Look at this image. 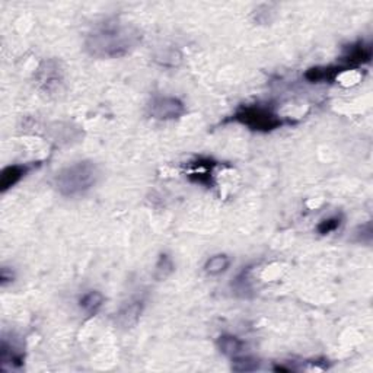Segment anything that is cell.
<instances>
[{"instance_id": "6da1fadb", "label": "cell", "mask_w": 373, "mask_h": 373, "mask_svg": "<svg viewBox=\"0 0 373 373\" xmlns=\"http://www.w3.org/2000/svg\"><path fill=\"white\" fill-rule=\"evenodd\" d=\"M143 40L140 29L127 22L106 21L85 41L86 51L98 58H120L136 50Z\"/></svg>"}, {"instance_id": "7a4b0ae2", "label": "cell", "mask_w": 373, "mask_h": 373, "mask_svg": "<svg viewBox=\"0 0 373 373\" xmlns=\"http://www.w3.org/2000/svg\"><path fill=\"white\" fill-rule=\"evenodd\" d=\"M99 178V169L92 160H79L62 168L54 175L53 184L65 197H78L91 190Z\"/></svg>"}, {"instance_id": "3957f363", "label": "cell", "mask_w": 373, "mask_h": 373, "mask_svg": "<svg viewBox=\"0 0 373 373\" xmlns=\"http://www.w3.org/2000/svg\"><path fill=\"white\" fill-rule=\"evenodd\" d=\"M231 120L248 127L249 130L261 133L274 131L289 123V120H285V118L280 117L273 108L260 106V103L241 106L233 113Z\"/></svg>"}, {"instance_id": "277c9868", "label": "cell", "mask_w": 373, "mask_h": 373, "mask_svg": "<svg viewBox=\"0 0 373 373\" xmlns=\"http://www.w3.org/2000/svg\"><path fill=\"white\" fill-rule=\"evenodd\" d=\"M63 81L65 76L60 62L54 60V58L44 60L35 73V83L38 89L49 95L60 91Z\"/></svg>"}, {"instance_id": "5b68a950", "label": "cell", "mask_w": 373, "mask_h": 373, "mask_svg": "<svg viewBox=\"0 0 373 373\" xmlns=\"http://www.w3.org/2000/svg\"><path fill=\"white\" fill-rule=\"evenodd\" d=\"M185 111L184 102L175 97H155L147 103V114L159 122L176 120L183 117Z\"/></svg>"}, {"instance_id": "8992f818", "label": "cell", "mask_w": 373, "mask_h": 373, "mask_svg": "<svg viewBox=\"0 0 373 373\" xmlns=\"http://www.w3.org/2000/svg\"><path fill=\"white\" fill-rule=\"evenodd\" d=\"M143 308H144V301L142 299V297L126 302L115 313V317H114L115 325L118 328H123V330H129V328L136 326L142 317Z\"/></svg>"}, {"instance_id": "52a82bcc", "label": "cell", "mask_w": 373, "mask_h": 373, "mask_svg": "<svg viewBox=\"0 0 373 373\" xmlns=\"http://www.w3.org/2000/svg\"><path fill=\"white\" fill-rule=\"evenodd\" d=\"M217 165L210 158H199L196 162H191L188 168L191 172L188 174V180L194 184H200L206 187H213V169Z\"/></svg>"}, {"instance_id": "ba28073f", "label": "cell", "mask_w": 373, "mask_h": 373, "mask_svg": "<svg viewBox=\"0 0 373 373\" xmlns=\"http://www.w3.org/2000/svg\"><path fill=\"white\" fill-rule=\"evenodd\" d=\"M34 168V163H15V165L3 168L2 174H0V192H8L10 188L21 183Z\"/></svg>"}, {"instance_id": "9c48e42d", "label": "cell", "mask_w": 373, "mask_h": 373, "mask_svg": "<svg viewBox=\"0 0 373 373\" xmlns=\"http://www.w3.org/2000/svg\"><path fill=\"white\" fill-rule=\"evenodd\" d=\"M342 58H345V65L342 66L346 69L366 65L372 60V47L363 40H359L346 49Z\"/></svg>"}, {"instance_id": "30bf717a", "label": "cell", "mask_w": 373, "mask_h": 373, "mask_svg": "<svg viewBox=\"0 0 373 373\" xmlns=\"http://www.w3.org/2000/svg\"><path fill=\"white\" fill-rule=\"evenodd\" d=\"M347 70L342 65L337 66H317L310 67L305 72L304 78L310 83H320V82H333L338 78V74Z\"/></svg>"}, {"instance_id": "8fae6325", "label": "cell", "mask_w": 373, "mask_h": 373, "mask_svg": "<svg viewBox=\"0 0 373 373\" xmlns=\"http://www.w3.org/2000/svg\"><path fill=\"white\" fill-rule=\"evenodd\" d=\"M25 356L19 347H17L13 342H9L6 338H2V346H0V363L2 369H19L24 365Z\"/></svg>"}, {"instance_id": "7c38bea8", "label": "cell", "mask_w": 373, "mask_h": 373, "mask_svg": "<svg viewBox=\"0 0 373 373\" xmlns=\"http://www.w3.org/2000/svg\"><path fill=\"white\" fill-rule=\"evenodd\" d=\"M216 345H217L219 351L222 354L231 357V359H233V357L236 356H241L245 350V342L241 338H238L236 335H232V334L220 335L216 341Z\"/></svg>"}, {"instance_id": "4fadbf2b", "label": "cell", "mask_w": 373, "mask_h": 373, "mask_svg": "<svg viewBox=\"0 0 373 373\" xmlns=\"http://www.w3.org/2000/svg\"><path fill=\"white\" fill-rule=\"evenodd\" d=\"M103 305V295L98 290H89L81 296L79 308L89 317H94Z\"/></svg>"}, {"instance_id": "5bb4252c", "label": "cell", "mask_w": 373, "mask_h": 373, "mask_svg": "<svg viewBox=\"0 0 373 373\" xmlns=\"http://www.w3.org/2000/svg\"><path fill=\"white\" fill-rule=\"evenodd\" d=\"M231 258L226 256V254H216V256H212L204 264V272L207 276H220L222 273H225L228 268L231 267Z\"/></svg>"}, {"instance_id": "9a60e30c", "label": "cell", "mask_w": 373, "mask_h": 373, "mask_svg": "<svg viewBox=\"0 0 373 373\" xmlns=\"http://www.w3.org/2000/svg\"><path fill=\"white\" fill-rule=\"evenodd\" d=\"M174 272H175V264L172 258L168 256V254H160L158 263L155 265V272H154L155 280L158 281L167 280Z\"/></svg>"}, {"instance_id": "2e32d148", "label": "cell", "mask_w": 373, "mask_h": 373, "mask_svg": "<svg viewBox=\"0 0 373 373\" xmlns=\"http://www.w3.org/2000/svg\"><path fill=\"white\" fill-rule=\"evenodd\" d=\"M260 369V360L251 356H236L232 359V370L235 372H254Z\"/></svg>"}, {"instance_id": "e0dca14e", "label": "cell", "mask_w": 373, "mask_h": 373, "mask_svg": "<svg viewBox=\"0 0 373 373\" xmlns=\"http://www.w3.org/2000/svg\"><path fill=\"white\" fill-rule=\"evenodd\" d=\"M341 226V216H331L321 220L317 226V232L320 235H328L337 231Z\"/></svg>"}]
</instances>
